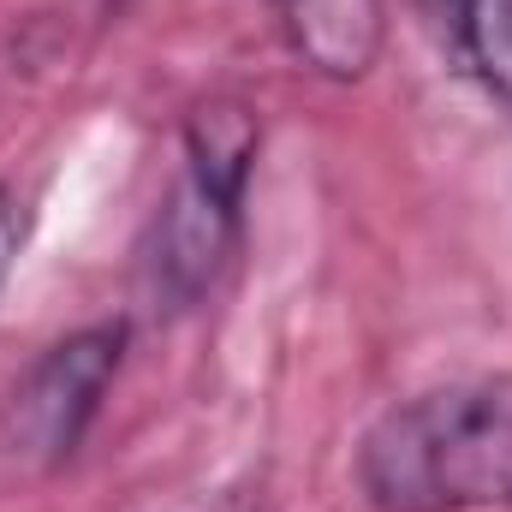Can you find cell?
Segmentation results:
<instances>
[{"mask_svg": "<svg viewBox=\"0 0 512 512\" xmlns=\"http://www.w3.org/2000/svg\"><path fill=\"white\" fill-rule=\"evenodd\" d=\"M376 512H512V376H465L387 405L358 447Z\"/></svg>", "mask_w": 512, "mask_h": 512, "instance_id": "cell-1", "label": "cell"}, {"mask_svg": "<svg viewBox=\"0 0 512 512\" xmlns=\"http://www.w3.org/2000/svg\"><path fill=\"white\" fill-rule=\"evenodd\" d=\"M256 161V126L245 108H203L185 137V167L155 215L149 239V298L167 310H185L209 292L221 256L233 251L239 203Z\"/></svg>", "mask_w": 512, "mask_h": 512, "instance_id": "cell-2", "label": "cell"}, {"mask_svg": "<svg viewBox=\"0 0 512 512\" xmlns=\"http://www.w3.org/2000/svg\"><path fill=\"white\" fill-rule=\"evenodd\" d=\"M120 352H126V328L102 322V328H78L72 340L48 346L30 376L18 382L6 405V441L18 459L30 465H60L78 453L84 429L96 423L108 387L120 376Z\"/></svg>", "mask_w": 512, "mask_h": 512, "instance_id": "cell-3", "label": "cell"}, {"mask_svg": "<svg viewBox=\"0 0 512 512\" xmlns=\"http://www.w3.org/2000/svg\"><path fill=\"white\" fill-rule=\"evenodd\" d=\"M292 42L334 78H352L376 54L382 0H280Z\"/></svg>", "mask_w": 512, "mask_h": 512, "instance_id": "cell-4", "label": "cell"}, {"mask_svg": "<svg viewBox=\"0 0 512 512\" xmlns=\"http://www.w3.org/2000/svg\"><path fill=\"white\" fill-rule=\"evenodd\" d=\"M459 24H465V48H471L477 72L512 108V0H465Z\"/></svg>", "mask_w": 512, "mask_h": 512, "instance_id": "cell-5", "label": "cell"}, {"mask_svg": "<svg viewBox=\"0 0 512 512\" xmlns=\"http://www.w3.org/2000/svg\"><path fill=\"white\" fill-rule=\"evenodd\" d=\"M18 215H12V197L0 191V286H6V274H12V256H18Z\"/></svg>", "mask_w": 512, "mask_h": 512, "instance_id": "cell-6", "label": "cell"}, {"mask_svg": "<svg viewBox=\"0 0 512 512\" xmlns=\"http://www.w3.org/2000/svg\"><path fill=\"white\" fill-rule=\"evenodd\" d=\"M179 512H245V507H239V501H227V495H215V501L203 495V501H191V507H179Z\"/></svg>", "mask_w": 512, "mask_h": 512, "instance_id": "cell-7", "label": "cell"}]
</instances>
